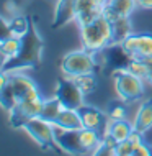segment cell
<instances>
[{"label": "cell", "instance_id": "obj_1", "mask_svg": "<svg viewBox=\"0 0 152 156\" xmlns=\"http://www.w3.org/2000/svg\"><path fill=\"white\" fill-rule=\"evenodd\" d=\"M39 95L38 86L31 77L26 74H2V82H0V104L5 110L10 112L18 102L28 99V97Z\"/></svg>", "mask_w": 152, "mask_h": 156}, {"label": "cell", "instance_id": "obj_16", "mask_svg": "<svg viewBox=\"0 0 152 156\" xmlns=\"http://www.w3.org/2000/svg\"><path fill=\"white\" fill-rule=\"evenodd\" d=\"M133 130H134L133 125H131L129 122H126V119L124 120H110L106 133L111 135V136L120 143V141L128 140L129 135L133 133ZM106 133H105V135H106Z\"/></svg>", "mask_w": 152, "mask_h": 156}, {"label": "cell", "instance_id": "obj_21", "mask_svg": "<svg viewBox=\"0 0 152 156\" xmlns=\"http://www.w3.org/2000/svg\"><path fill=\"white\" fill-rule=\"evenodd\" d=\"M108 5H111L121 16H131L134 8L137 7L136 0H108Z\"/></svg>", "mask_w": 152, "mask_h": 156}, {"label": "cell", "instance_id": "obj_27", "mask_svg": "<svg viewBox=\"0 0 152 156\" xmlns=\"http://www.w3.org/2000/svg\"><path fill=\"white\" fill-rule=\"evenodd\" d=\"M150 148H152V146H149L144 141H141V143H137V145L134 146V154L133 156H150L152 154Z\"/></svg>", "mask_w": 152, "mask_h": 156}, {"label": "cell", "instance_id": "obj_30", "mask_svg": "<svg viewBox=\"0 0 152 156\" xmlns=\"http://www.w3.org/2000/svg\"><path fill=\"white\" fill-rule=\"evenodd\" d=\"M98 2H100V3H103V5H105V3L108 2V0H98Z\"/></svg>", "mask_w": 152, "mask_h": 156}, {"label": "cell", "instance_id": "obj_17", "mask_svg": "<svg viewBox=\"0 0 152 156\" xmlns=\"http://www.w3.org/2000/svg\"><path fill=\"white\" fill-rule=\"evenodd\" d=\"M3 23H5V28L8 30V35H13V36H18V38H23L28 35L29 31V23H28V18L23 15H16L10 22H7L3 18Z\"/></svg>", "mask_w": 152, "mask_h": 156}, {"label": "cell", "instance_id": "obj_8", "mask_svg": "<svg viewBox=\"0 0 152 156\" xmlns=\"http://www.w3.org/2000/svg\"><path fill=\"white\" fill-rule=\"evenodd\" d=\"M54 97L66 108H80L83 105V97H85V94L80 90V87L74 81L64 77L62 81L57 82Z\"/></svg>", "mask_w": 152, "mask_h": 156}, {"label": "cell", "instance_id": "obj_25", "mask_svg": "<svg viewBox=\"0 0 152 156\" xmlns=\"http://www.w3.org/2000/svg\"><path fill=\"white\" fill-rule=\"evenodd\" d=\"M115 156H131L134 154V143H131L129 140H124V141H120L115 150Z\"/></svg>", "mask_w": 152, "mask_h": 156}, {"label": "cell", "instance_id": "obj_10", "mask_svg": "<svg viewBox=\"0 0 152 156\" xmlns=\"http://www.w3.org/2000/svg\"><path fill=\"white\" fill-rule=\"evenodd\" d=\"M79 112H80V117H82L83 126L92 128V130H96L98 133H101L105 136L106 128H108V123H110L108 113L101 112L100 108L93 107V105H85V104L79 108Z\"/></svg>", "mask_w": 152, "mask_h": 156}, {"label": "cell", "instance_id": "obj_5", "mask_svg": "<svg viewBox=\"0 0 152 156\" xmlns=\"http://www.w3.org/2000/svg\"><path fill=\"white\" fill-rule=\"evenodd\" d=\"M22 128L41 148L51 150L56 146V141H54V123H51V122L41 119V117H33V119H28L25 122Z\"/></svg>", "mask_w": 152, "mask_h": 156}, {"label": "cell", "instance_id": "obj_24", "mask_svg": "<svg viewBox=\"0 0 152 156\" xmlns=\"http://www.w3.org/2000/svg\"><path fill=\"white\" fill-rule=\"evenodd\" d=\"M108 117L110 120H124L126 119V107L120 102H113L108 105Z\"/></svg>", "mask_w": 152, "mask_h": 156}, {"label": "cell", "instance_id": "obj_12", "mask_svg": "<svg viewBox=\"0 0 152 156\" xmlns=\"http://www.w3.org/2000/svg\"><path fill=\"white\" fill-rule=\"evenodd\" d=\"M75 0H57L56 10H54V22L52 28L64 27L66 23H69L70 20L75 18Z\"/></svg>", "mask_w": 152, "mask_h": 156}, {"label": "cell", "instance_id": "obj_9", "mask_svg": "<svg viewBox=\"0 0 152 156\" xmlns=\"http://www.w3.org/2000/svg\"><path fill=\"white\" fill-rule=\"evenodd\" d=\"M54 141L57 148L69 154H85L79 138V130H64L54 125Z\"/></svg>", "mask_w": 152, "mask_h": 156}, {"label": "cell", "instance_id": "obj_4", "mask_svg": "<svg viewBox=\"0 0 152 156\" xmlns=\"http://www.w3.org/2000/svg\"><path fill=\"white\" fill-rule=\"evenodd\" d=\"M61 69L64 77H75L82 74H92L96 69V62L93 59V53L87 49L72 51L66 54L61 61Z\"/></svg>", "mask_w": 152, "mask_h": 156}, {"label": "cell", "instance_id": "obj_20", "mask_svg": "<svg viewBox=\"0 0 152 156\" xmlns=\"http://www.w3.org/2000/svg\"><path fill=\"white\" fill-rule=\"evenodd\" d=\"M126 69H128L131 74H134V76H137V77L144 79V81H147L149 73H150V67L147 66L142 59H129V62L126 64Z\"/></svg>", "mask_w": 152, "mask_h": 156}, {"label": "cell", "instance_id": "obj_6", "mask_svg": "<svg viewBox=\"0 0 152 156\" xmlns=\"http://www.w3.org/2000/svg\"><path fill=\"white\" fill-rule=\"evenodd\" d=\"M129 59H142L146 56H152V35L150 33H139V35H129L123 43L120 44Z\"/></svg>", "mask_w": 152, "mask_h": 156}, {"label": "cell", "instance_id": "obj_14", "mask_svg": "<svg viewBox=\"0 0 152 156\" xmlns=\"http://www.w3.org/2000/svg\"><path fill=\"white\" fill-rule=\"evenodd\" d=\"M23 43L25 41L22 38L13 36V35H7L3 38L2 43H0V51H2L3 58H5V62L8 59H15V58L20 56V53H22V49H23ZM5 62H3V64H5Z\"/></svg>", "mask_w": 152, "mask_h": 156}, {"label": "cell", "instance_id": "obj_29", "mask_svg": "<svg viewBox=\"0 0 152 156\" xmlns=\"http://www.w3.org/2000/svg\"><path fill=\"white\" fill-rule=\"evenodd\" d=\"M147 82L152 84V69H150V73H149V77H147Z\"/></svg>", "mask_w": 152, "mask_h": 156}, {"label": "cell", "instance_id": "obj_19", "mask_svg": "<svg viewBox=\"0 0 152 156\" xmlns=\"http://www.w3.org/2000/svg\"><path fill=\"white\" fill-rule=\"evenodd\" d=\"M66 79H70V81H74V82L80 87V90H82L85 95L93 94V92L96 90V86H98V82H96V77H95L93 73H92V74L75 76V77H66Z\"/></svg>", "mask_w": 152, "mask_h": 156}, {"label": "cell", "instance_id": "obj_18", "mask_svg": "<svg viewBox=\"0 0 152 156\" xmlns=\"http://www.w3.org/2000/svg\"><path fill=\"white\" fill-rule=\"evenodd\" d=\"M61 110H62V105H61V102H59L56 97H52V99H46L44 104H43V108H41L39 117L44 119V120H48V122H51V123H54L56 119H57V115L61 113Z\"/></svg>", "mask_w": 152, "mask_h": 156}, {"label": "cell", "instance_id": "obj_11", "mask_svg": "<svg viewBox=\"0 0 152 156\" xmlns=\"http://www.w3.org/2000/svg\"><path fill=\"white\" fill-rule=\"evenodd\" d=\"M54 125L61 126L64 130H82L83 128V122H82V117H80L79 108H66V107H62V110L57 115Z\"/></svg>", "mask_w": 152, "mask_h": 156}, {"label": "cell", "instance_id": "obj_3", "mask_svg": "<svg viewBox=\"0 0 152 156\" xmlns=\"http://www.w3.org/2000/svg\"><path fill=\"white\" fill-rule=\"evenodd\" d=\"M113 81L118 97L124 102H134L144 94V79L131 74L126 66L116 67L113 71Z\"/></svg>", "mask_w": 152, "mask_h": 156}, {"label": "cell", "instance_id": "obj_15", "mask_svg": "<svg viewBox=\"0 0 152 156\" xmlns=\"http://www.w3.org/2000/svg\"><path fill=\"white\" fill-rule=\"evenodd\" d=\"M113 28V44H121L129 35H133V23L129 16H120L111 22Z\"/></svg>", "mask_w": 152, "mask_h": 156}, {"label": "cell", "instance_id": "obj_23", "mask_svg": "<svg viewBox=\"0 0 152 156\" xmlns=\"http://www.w3.org/2000/svg\"><path fill=\"white\" fill-rule=\"evenodd\" d=\"M101 10H103V5L95 8V10H88V12H83V13H80L75 16V20L79 22V27H83V25H88L92 23L93 20H96L98 16L101 15Z\"/></svg>", "mask_w": 152, "mask_h": 156}, {"label": "cell", "instance_id": "obj_2", "mask_svg": "<svg viewBox=\"0 0 152 156\" xmlns=\"http://www.w3.org/2000/svg\"><path fill=\"white\" fill-rule=\"evenodd\" d=\"M80 40H82L83 49L90 53H98L101 49L113 44V28L111 22L100 15L92 23L80 27Z\"/></svg>", "mask_w": 152, "mask_h": 156}, {"label": "cell", "instance_id": "obj_13", "mask_svg": "<svg viewBox=\"0 0 152 156\" xmlns=\"http://www.w3.org/2000/svg\"><path fill=\"white\" fill-rule=\"evenodd\" d=\"M133 128L142 135L152 128V100L144 102L139 107V110L136 113V119L133 122Z\"/></svg>", "mask_w": 152, "mask_h": 156}, {"label": "cell", "instance_id": "obj_28", "mask_svg": "<svg viewBox=\"0 0 152 156\" xmlns=\"http://www.w3.org/2000/svg\"><path fill=\"white\" fill-rule=\"evenodd\" d=\"M137 7L141 8H147V10H150L152 8V0H136Z\"/></svg>", "mask_w": 152, "mask_h": 156}, {"label": "cell", "instance_id": "obj_26", "mask_svg": "<svg viewBox=\"0 0 152 156\" xmlns=\"http://www.w3.org/2000/svg\"><path fill=\"white\" fill-rule=\"evenodd\" d=\"M101 15H103L106 20H110V22H115V20H118V18L121 16V15H120V13H118V12L115 10V8H113L111 5H108V3H105V5H103Z\"/></svg>", "mask_w": 152, "mask_h": 156}, {"label": "cell", "instance_id": "obj_7", "mask_svg": "<svg viewBox=\"0 0 152 156\" xmlns=\"http://www.w3.org/2000/svg\"><path fill=\"white\" fill-rule=\"evenodd\" d=\"M44 99L41 95L36 97H28V99L22 100L10 110V122L13 126H22L28 119L33 117H39L41 108H43Z\"/></svg>", "mask_w": 152, "mask_h": 156}, {"label": "cell", "instance_id": "obj_22", "mask_svg": "<svg viewBox=\"0 0 152 156\" xmlns=\"http://www.w3.org/2000/svg\"><path fill=\"white\" fill-rule=\"evenodd\" d=\"M103 3H100L98 0H75L74 2V7H75V16L83 13V12H88V10H95V8L101 7Z\"/></svg>", "mask_w": 152, "mask_h": 156}]
</instances>
